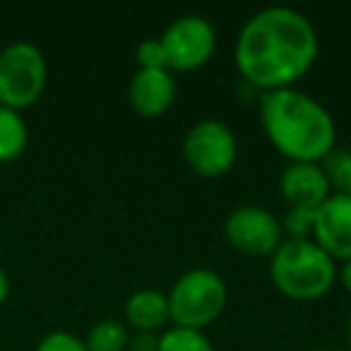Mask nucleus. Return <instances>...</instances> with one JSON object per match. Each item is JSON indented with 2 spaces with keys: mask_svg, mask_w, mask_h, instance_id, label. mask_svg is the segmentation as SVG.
Masks as SVG:
<instances>
[{
  "mask_svg": "<svg viewBox=\"0 0 351 351\" xmlns=\"http://www.w3.org/2000/svg\"><path fill=\"white\" fill-rule=\"evenodd\" d=\"M183 156L188 166L202 178H219L239 156V142L226 123L207 118L186 132L183 140Z\"/></svg>",
  "mask_w": 351,
  "mask_h": 351,
  "instance_id": "obj_6",
  "label": "nucleus"
},
{
  "mask_svg": "<svg viewBox=\"0 0 351 351\" xmlns=\"http://www.w3.org/2000/svg\"><path fill=\"white\" fill-rule=\"evenodd\" d=\"M322 171L337 195L351 197V147H335L322 159Z\"/></svg>",
  "mask_w": 351,
  "mask_h": 351,
  "instance_id": "obj_15",
  "label": "nucleus"
},
{
  "mask_svg": "<svg viewBox=\"0 0 351 351\" xmlns=\"http://www.w3.org/2000/svg\"><path fill=\"white\" fill-rule=\"evenodd\" d=\"M320 41L313 22L293 8L255 12L236 39L234 60L241 77L265 92L291 89L311 73Z\"/></svg>",
  "mask_w": 351,
  "mask_h": 351,
  "instance_id": "obj_1",
  "label": "nucleus"
},
{
  "mask_svg": "<svg viewBox=\"0 0 351 351\" xmlns=\"http://www.w3.org/2000/svg\"><path fill=\"white\" fill-rule=\"evenodd\" d=\"M169 70H197L212 58L217 49V32L210 20L200 15L176 17L161 34Z\"/></svg>",
  "mask_w": 351,
  "mask_h": 351,
  "instance_id": "obj_7",
  "label": "nucleus"
},
{
  "mask_svg": "<svg viewBox=\"0 0 351 351\" xmlns=\"http://www.w3.org/2000/svg\"><path fill=\"white\" fill-rule=\"evenodd\" d=\"M125 320L135 332H159L171 320L169 296L156 289H137L125 303Z\"/></svg>",
  "mask_w": 351,
  "mask_h": 351,
  "instance_id": "obj_12",
  "label": "nucleus"
},
{
  "mask_svg": "<svg viewBox=\"0 0 351 351\" xmlns=\"http://www.w3.org/2000/svg\"><path fill=\"white\" fill-rule=\"evenodd\" d=\"M226 306V284L215 269L195 267L181 274L169 293L173 327L200 330L217 320Z\"/></svg>",
  "mask_w": 351,
  "mask_h": 351,
  "instance_id": "obj_4",
  "label": "nucleus"
},
{
  "mask_svg": "<svg viewBox=\"0 0 351 351\" xmlns=\"http://www.w3.org/2000/svg\"><path fill=\"white\" fill-rule=\"evenodd\" d=\"M128 351H159V332H135L128 339Z\"/></svg>",
  "mask_w": 351,
  "mask_h": 351,
  "instance_id": "obj_20",
  "label": "nucleus"
},
{
  "mask_svg": "<svg viewBox=\"0 0 351 351\" xmlns=\"http://www.w3.org/2000/svg\"><path fill=\"white\" fill-rule=\"evenodd\" d=\"M159 351H215V346L200 330L169 327L159 335Z\"/></svg>",
  "mask_w": 351,
  "mask_h": 351,
  "instance_id": "obj_16",
  "label": "nucleus"
},
{
  "mask_svg": "<svg viewBox=\"0 0 351 351\" xmlns=\"http://www.w3.org/2000/svg\"><path fill=\"white\" fill-rule=\"evenodd\" d=\"M36 351H89L84 339L70 335V332H51L36 344Z\"/></svg>",
  "mask_w": 351,
  "mask_h": 351,
  "instance_id": "obj_18",
  "label": "nucleus"
},
{
  "mask_svg": "<svg viewBox=\"0 0 351 351\" xmlns=\"http://www.w3.org/2000/svg\"><path fill=\"white\" fill-rule=\"evenodd\" d=\"M226 241L239 253L250 258H272L274 250L282 245V221L269 210L258 205L236 207L226 217Z\"/></svg>",
  "mask_w": 351,
  "mask_h": 351,
  "instance_id": "obj_8",
  "label": "nucleus"
},
{
  "mask_svg": "<svg viewBox=\"0 0 351 351\" xmlns=\"http://www.w3.org/2000/svg\"><path fill=\"white\" fill-rule=\"evenodd\" d=\"M269 277L284 296L315 301L335 287L337 265L315 241L289 239L269 258Z\"/></svg>",
  "mask_w": 351,
  "mask_h": 351,
  "instance_id": "obj_3",
  "label": "nucleus"
},
{
  "mask_svg": "<svg viewBox=\"0 0 351 351\" xmlns=\"http://www.w3.org/2000/svg\"><path fill=\"white\" fill-rule=\"evenodd\" d=\"M339 279H341V284H344V289L351 293V260H346L344 265H341V269H339Z\"/></svg>",
  "mask_w": 351,
  "mask_h": 351,
  "instance_id": "obj_22",
  "label": "nucleus"
},
{
  "mask_svg": "<svg viewBox=\"0 0 351 351\" xmlns=\"http://www.w3.org/2000/svg\"><path fill=\"white\" fill-rule=\"evenodd\" d=\"M128 339H130L128 327L121 320H111L108 317V320H99L89 330L84 344H87L89 351H125Z\"/></svg>",
  "mask_w": 351,
  "mask_h": 351,
  "instance_id": "obj_14",
  "label": "nucleus"
},
{
  "mask_svg": "<svg viewBox=\"0 0 351 351\" xmlns=\"http://www.w3.org/2000/svg\"><path fill=\"white\" fill-rule=\"evenodd\" d=\"M137 58V70H169V63H166V51L161 46V39H147L137 46L135 51Z\"/></svg>",
  "mask_w": 351,
  "mask_h": 351,
  "instance_id": "obj_17",
  "label": "nucleus"
},
{
  "mask_svg": "<svg viewBox=\"0 0 351 351\" xmlns=\"http://www.w3.org/2000/svg\"><path fill=\"white\" fill-rule=\"evenodd\" d=\"M130 106L142 118H159L176 99V80L171 70H137L130 80Z\"/></svg>",
  "mask_w": 351,
  "mask_h": 351,
  "instance_id": "obj_11",
  "label": "nucleus"
},
{
  "mask_svg": "<svg viewBox=\"0 0 351 351\" xmlns=\"http://www.w3.org/2000/svg\"><path fill=\"white\" fill-rule=\"evenodd\" d=\"M313 221H315V212L289 210L287 217H284L282 231H289L291 239H311L313 236Z\"/></svg>",
  "mask_w": 351,
  "mask_h": 351,
  "instance_id": "obj_19",
  "label": "nucleus"
},
{
  "mask_svg": "<svg viewBox=\"0 0 351 351\" xmlns=\"http://www.w3.org/2000/svg\"><path fill=\"white\" fill-rule=\"evenodd\" d=\"M346 339H349V351H351V315H349V332H346Z\"/></svg>",
  "mask_w": 351,
  "mask_h": 351,
  "instance_id": "obj_23",
  "label": "nucleus"
},
{
  "mask_svg": "<svg viewBox=\"0 0 351 351\" xmlns=\"http://www.w3.org/2000/svg\"><path fill=\"white\" fill-rule=\"evenodd\" d=\"M332 260H351V197L332 193L315 212L313 236Z\"/></svg>",
  "mask_w": 351,
  "mask_h": 351,
  "instance_id": "obj_9",
  "label": "nucleus"
},
{
  "mask_svg": "<svg viewBox=\"0 0 351 351\" xmlns=\"http://www.w3.org/2000/svg\"><path fill=\"white\" fill-rule=\"evenodd\" d=\"M260 121L267 140L291 164H322L335 149V118L320 101L296 87L265 92L260 97Z\"/></svg>",
  "mask_w": 351,
  "mask_h": 351,
  "instance_id": "obj_2",
  "label": "nucleus"
},
{
  "mask_svg": "<svg viewBox=\"0 0 351 351\" xmlns=\"http://www.w3.org/2000/svg\"><path fill=\"white\" fill-rule=\"evenodd\" d=\"M49 80L46 58L29 41H15L0 51V106L12 111L34 106Z\"/></svg>",
  "mask_w": 351,
  "mask_h": 351,
  "instance_id": "obj_5",
  "label": "nucleus"
},
{
  "mask_svg": "<svg viewBox=\"0 0 351 351\" xmlns=\"http://www.w3.org/2000/svg\"><path fill=\"white\" fill-rule=\"evenodd\" d=\"M27 142H29V130L20 111L0 106V164L20 159L27 149Z\"/></svg>",
  "mask_w": 351,
  "mask_h": 351,
  "instance_id": "obj_13",
  "label": "nucleus"
},
{
  "mask_svg": "<svg viewBox=\"0 0 351 351\" xmlns=\"http://www.w3.org/2000/svg\"><path fill=\"white\" fill-rule=\"evenodd\" d=\"M8 296H10V279H8L5 269L0 267V306L8 301Z\"/></svg>",
  "mask_w": 351,
  "mask_h": 351,
  "instance_id": "obj_21",
  "label": "nucleus"
},
{
  "mask_svg": "<svg viewBox=\"0 0 351 351\" xmlns=\"http://www.w3.org/2000/svg\"><path fill=\"white\" fill-rule=\"evenodd\" d=\"M279 191L289 210L306 212H317V207L332 195V186L320 164H289L279 178Z\"/></svg>",
  "mask_w": 351,
  "mask_h": 351,
  "instance_id": "obj_10",
  "label": "nucleus"
}]
</instances>
